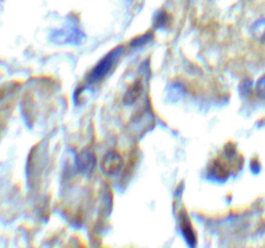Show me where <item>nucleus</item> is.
<instances>
[{"instance_id":"4","label":"nucleus","mask_w":265,"mask_h":248,"mask_svg":"<svg viewBox=\"0 0 265 248\" xmlns=\"http://www.w3.org/2000/svg\"><path fill=\"white\" fill-rule=\"evenodd\" d=\"M142 91V87L139 83L134 84L133 86H131L127 90L124 95V102L126 105H132L133 102L140 96Z\"/></svg>"},{"instance_id":"6","label":"nucleus","mask_w":265,"mask_h":248,"mask_svg":"<svg viewBox=\"0 0 265 248\" xmlns=\"http://www.w3.org/2000/svg\"><path fill=\"white\" fill-rule=\"evenodd\" d=\"M186 224L187 222H185L184 220L183 221V233L184 238L186 239V241H189L190 244H192L191 242H195V237H194L191 227Z\"/></svg>"},{"instance_id":"7","label":"nucleus","mask_w":265,"mask_h":248,"mask_svg":"<svg viewBox=\"0 0 265 248\" xmlns=\"http://www.w3.org/2000/svg\"><path fill=\"white\" fill-rule=\"evenodd\" d=\"M256 92H257L260 98L265 99V76H263L257 82V85H256Z\"/></svg>"},{"instance_id":"2","label":"nucleus","mask_w":265,"mask_h":248,"mask_svg":"<svg viewBox=\"0 0 265 248\" xmlns=\"http://www.w3.org/2000/svg\"><path fill=\"white\" fill-rule=\"evenodd\" d=\"M122 167V159L116 152L111 151L105 155L102 161V170L107 175H115Z\"/></svg>"},{"instance_id":"3","label":"nucleus","mask_w":265,"mask_h":248,"mask_svg":"<svg viewBox=\"0 0 265 248\" xmlns=\"http://www.w3.org/2000/svg\"><path fill=\"white\" fill-rule=\"evenodd\" d=\"M97 164L96 156L89 151H83L77 157V166L81 173L88 174L93 170Z\"/></svg>"},{"instance_id":"1","label":"nucleus","mask_w":265,"mask_h":248,"mask_svg":"<svg viewBox=\"0 0 265 248\" xmlns=\"http://www.w3.org/2000/svg\"><path fill=\"white\" fill-rule=\"evenodd\" d=\"M122 52V48H117L113 50L112 52H110L107 54L104 58L102 59L101 61L95 66V68L91 71L88 76V82L90 84L96 83L101 81L104 76L108 75V73L111 71V68L113 67L115 62L117 61V59L119 58Z\"/></svg>"},{"instance_id":"5","label":"nucleus","mask_w":265,"mask_h":248,"mask_svg":"<svg viewBox=\"0 0 265 248\" xmlns=\"http://www.w3.org/2000/svg\"><path fill=\"white\" fill-rule=\"evenodd\" d=\"M251 31L256 39L265 44V19L256 22L252 26Z\"/></svg>"}]
</instances>
